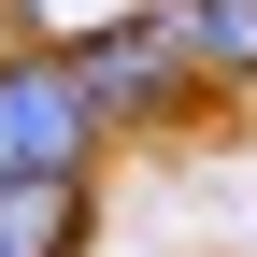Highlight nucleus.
Segmentation results:
<instances>
[{"mask_svg": "<svg viewBox=\"0 0 257 257\" xmlns=\"http://www.w3.org/2000/svg\"><path fill=\"white\" fill-rule=\"evenodd\" d=\"M72 72H86V100H100L114 143H157V128H200V114H214V72L172 43V15H157V0L72 29Z\"/></svg>", "mask_w": 257, "mask_h": 257, "instance_id": "1", "label": "nucleus"}, {"mask_svg": "<svg viewBox=\"0 0 257 257\" xmlns=\"http://www.w3.org/2000/svg\"><path fill=\"white\" fill-rule=\"evenodd\" d=\"M100 243V172H15L0 186V257H86Z\"/></svg>", "mask_w": 257, "mask_h": 257, "instance_id": "3", "label": "nucleus"}, {"mask_svg": "<svg viewBox=\"0 0 257 257\" xmlns=\"http://www.w3.org/2000/svg\"><path fill=\"white\" fill-rule=\"evenodd\" d=\"M157 15H172V43L214 72V100H229V86H257V0H157Z\"/></svg>", "mask_w": 257, "mask_h": 257, "instance_id": "4", "label": "nucleus"}, {"mask_svg": "<svg viewBox=\"0 0 257 257\" xmlns=\"http://www.w3.org/2000/svg\"><path fill=\"white\" fill-rule=\"evenodd\" d=\"M100 100H86L72 43H0V186L15 172H100Z\"/></svg>", "mask_w": 257, "mask_h": 257, "instance_id": "2", "label": "nucleus"}]
</instances>
